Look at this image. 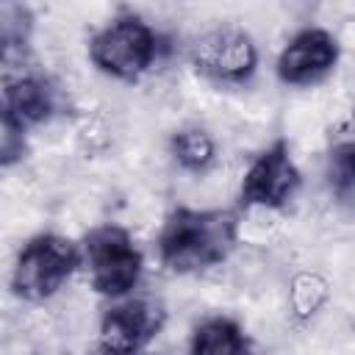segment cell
<instances>
[{"mask_svg":"<svg viewBox=\"0 0 355 355\" xmlns=\"http://www.w3.org/2000/svg\"><path fill=\"white\" fill-rule=\"evenodd\" d=\"M236 214L222 208H175L158 233V258L169 272L189 275L222 263L236 247Z\"/></svg>","mask_w":355,"mask_h":355,"instance_id":"1","label":"cell"},{"mask_svg":"<svg viewBox=\"0 0 355 355\" xmlns=\"http://www.w3.org/2000/svg\"><path fill=\"white\" fill-rule=\"evenodd\" d=\"M161 50H164L161 33L136 14L114 17L89 42L92 64L116 80L141 78L150 67H155Z\"/></svg>","mask_w":355,"mask_h":355,"instance_id":"2","label":"cell"},{"mask_svg":"<svg viewBox=\"0 0 355 355\" xmlns=\"http://www.w3.org/2000/svg\"><path fill=\"white\" fill-rule=\"evenodd\" d=\"M80 252L89 269L92 288L97 294L111 300H122L133 294L144 272V255L125 227L119 225L94 227L92 233H86Z\"/></svg>","mask_w":355,"mask_h":355,"instance_id":"3","label":"cell"},{"mask_svg":"<svg viewBox=\"0 0 355 355\" xmlns=\"http://www.w3.org/2000/svg\"><path fill=\"white\" fill-rule=\"evenodd\" d=\"M80 263L83 252L75 241L58 233H39L19 250L11 286L22 300L42 302L58 294Z\"/></svg>","mask_w":355,"mask_h":355,"instance_id":"4","label":"cell"},{"mask_svg":"<svg viewBox=\"0 0 355 355\" xmlns=\"http://www.w3.org/2000/svg\"><path fill=\"white\" fill-rule=\"evenodd\" d=\"M166 322L164 302L150 294H128L105 308L100 319V347L114 355H141Z\"/></svg>","mask_w":355,"mask_h":355,"instance_id":"5","label":"cell"},{"mask_svg":"<svg viewBox=\"0 0 355 355\" xmlns=\"http://www.w3.org/2000/svg\"><path fill=\"white\" fill-rule=\"evenodd\" d=\"M300 169L291 158L286 141L269 144L255 155L241 180V205L244 208H283L294 200L300 189Z\"/></svg>","mask_w":355,"mask_h":355,"instance_id":"6","label":"cell"},{"mask_svg":"<svg viewBox=\"0 0 355 355\" xmlns=\"http://www.w3.org/2000/svg\"><path fill=\"white\" fill-rule=\"evenodd\" d=\"M191 61L197 72L216 83H244L258 67V47L244 31L219 28L194 44Z\"/></svg>","mask_w":355,"mask_h":355,"instance_id":"7","label":"cell"},{"mask_svg":"<svg viewBox=\"0 0 355 355\" xmlns=\"http://www.w3.org/2000/svg\"><path fill=\"white\" fill-rule=\"evenodd\" d=\"M338 42L324 28H302L277 55V78L286 86H313L338 64Z\"/></svg>","mask_w":355,"mask_h":355,"instance_id":"8","label":"cell"},{"mask_svg":"<svg viewBox=\"0 0 355 355\" xmlns=\"http://www.w3.org/2000/svg\"><path fill=\"white\" fill-rule=\"evenodd\" d=\"M55 111H58V92L50 80L31 72H17L6 78L3 119H11L28 130L31 125L47 122Z\"/></svg>","mask_w":355,"mask_h":355,"instance_id":"9","label":"cell"},{"mask_svg":"<svg viewBox=\"0 0 355 355\" xmlns=\"http://www.w3.org/2000/svg\"><path fill=\"white\" fill-rule=\"evenodd\" d=\"M189 355H255L247 333L225 316L205 319L191 336Z\"/></svg>","mask_w":355,"mask_h":355,"instance_id":"10","label":"cell"},{"mask_svg":"<svg viewBox=\"0 0 355 355\" xmlns=\"http://www.w3.org/2000/svg\"><path fill=\"white\" fill-rule=\"evenodd\" d=\"M172 155L189 172H205L216 158V144L202 128H183L172 136Z\"/></svg>","mask_w":355,"mask_h":355,"instance_id":"11","label":"cell"},{"mask_svg":"<svg viewBox=\"0 0 355 355\" xmlns=\"http://www.w3.org/2000/svg\"><path fill=\"white\" fill-rule=\"evenodd\" d=\"M327 178L336 197L355 208V158L349 155H327Z\"/></svg>","mask_w":355,"mask_h":355,"instance_id":"12","label":"cell"},{"mask_svg":"<svg viewBox=\"0 0 355 355\" xmlns=\"http://www.w3.org/2000/svg\"><path fill=\"white\" fill-rule=\"evenodd\" d=\"M0 130H3L0 133V161H3V166H11L25 153V128H19L11 119H3Z\"/></svg>","mask_w":355,"mask_h":355,"instance_id":"13","label":"cell"},{"mask_svg":"<svg viewBox=\"0 0 355 355\" xmlns=\"http://www.w3.org/2000/svg\"><path fill=\"white\" fill-rule=\"evenodd\" d=\"M97 355H114V352H105V349H100V352H97Z\"/></svg>","mask_w":355,"mask_h":355,"instance_id":"14","label":"cell"}]
</instances>
